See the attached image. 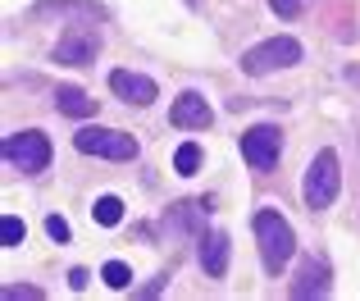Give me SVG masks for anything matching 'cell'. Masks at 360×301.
I'll use <instances>...</instances> for the list:
<instances>
[{
    "instance_id": "obj_1",
    "label": "cell",
    "mask_w": 360,
    "mask_h": 301,
    "mask_svg": "<svg viewBox=\"0 0 360 301\" xmlns=\"http://www.w3.org/2000/svg\"><path fill=\"white\" fill-rule=\"evenodd\" d=\"M255 242H260V260L269 274H278L297 251V233L278 210H255Z\"/></svg>"
},
{
    "instance_id": "obj_2",
    "label": "cell",
    "mask_w": 360,
    "mask_h": 301,
    "mask_svg": "<svg viewBox=\"0 0 360 301\" xmlns=\"http://www.w3.org/2000/svg\"><path fill=\"white\" fill-rule=\"evenodd\" d=\"M338 187H342V169H338V150H319L306 169V183H301V196H306L310 210H328L338 201Z\"/></svg>"
},
{
    "instance_id": "obj_3",
    "label": "cell",
    "mask_w": 360,
    "mask_h": 301,
    "mask_svg": "<svg viewBox=\"0 0 360 301\" xmlns=\"http://www.w3.org/2000/svg\"><path fill=\"white\" fill-rule=\"evenodd\" d=\"M297 60H301V41H297V37H269V41L251 46V51L242 55V73H251V78H264V73L292 69Z\"/></svg>"
},
{
    "instance_id": "obj_4",
    "label": "cell",
    "mask_w": 360,
    "mask_h": 301,
    "mask_svg": "<svg viewBox=\"0 0 360 301\" xmlns=\"http://www.w3.org/2000/svg\"><path fill=\"white\" fill-rule=\"evenodd\" d=\"M73 146L82 155H105V160H137V137L132 133H119V128H82L73 133Z\"/></svg>"
},
{
    "instance_id": "obj_5",
    "label": "cell",
    "mask_w": 360,
    "mask_h": 301,
    "mask_svg": "<svg viewBox=\"0 0 360 301\" xmlns=\"http://www.w3.org/2000/svg\"><path fill=\"white\" fill-rule=\"evenodd\" d=\"M5 160H9V169L41 174V169L51 165V142H46V133H37V128H27V133H9L5 137Z\"/></svg>"
},
{
    "instance_id": "obj_6",
    "label": "cell",
    "mask_w": 360,
    "mask_h": 301,
    "mask_svg": "<svg viewBox=\"0 0 360 301\" xmlns=\"http://www.w3.org/2000/svg\"><path fill=\"white\" fill-rule=\"evenodd\" d=\"M278 150H283V133L269 124L251 128V133H242V160L255 169V174H269L274 165H278Z\"/></svg>"
},
{
    "instance_id": "obj_7",
    "label": "cell",
    "mask_w": 360,
    "mask_h": 301,
    "mask_svg": "<svg viewBox=\"0 0 360 301\" xmlns=\"http://www.w3.org/2000/svg\"><path fill=\"white\" fill-rule=\"evenodd\" d=\"M96 55H101V32L87 23H69V32H60V41H55L60 64H91Z\"/></svg>"
},
{
    "instance_id": "obj_8",
    "label": "cell",
    "mask_w": 360,
    "mask_h": 301,
    "mask_svg": "<svg viewBox=\"0 0 360 301\" xmlns=\"http://www.w3.org/2000/svg\"><path fill=\"white\" fill-rule=\"evenodd\" d=\"M110 87H115V96H123L128 105H150V101L160 96L155 82L141 78V73H132V69H115L110 73Z\"/></svg>"
},
{
    "instance_id": "obj_9",
    "label": "cell",
    "mask_w": 360,
    "mask_h": 301,
    "mask_svg": "<svg viewBox=\"0 0 360 301\" xmlns=\"http://www.w3.org/2000/svg\"><path fill=\"white\" fill-rule=\"evenodd\" d=\"M214 110L205 105V96H196V91H187V96H178L174 105H169V124L174 128H210Z\"/></svg>"
},
{
    "instance_id": "obj_10",
    "label": "cell",
    "mask_w": 360,
    "mask_h": 301,
    "mask_svg": "<svg viewBox=\"0 0 360 301\" xmlns=\"http://www.w3.org/2000/svg\"><path fill=\"white\" fill-rule=\"evenodd\" d=\"M292 297L297 301H306V297H328V265L324 260H301V269H297V278H292Z\"/></svg>"
},
{
    "instance_id": "obj_11",
    "label": "cell",
    "mask_w": 360,
    "mask_h": 301,
    "mask_svg": "<svg viewBox=\"0 0 360 301\" xmlns=\"http://www.w3.org/2000/svg\"><path fill=\"white\" fill-rule=\"evenodd\" d=\"M229 251H233L229 233H210V238L201 242V269L210 278H224V274H229Z\"/></svg>"
},
{
    "instance_id": "obj_12",
    "label": "cell",
    "mask_w": 360,
    "mask_h": 301,
    "mask_svg": "<svg viewBox=\"0 0 360 301\" xmlns=\"http://www.w3.org/2000/svg\"><path fill=\"white\" fill-rule=\"evenodd\" d=\"M55 105H60V115H73V119H91L96 115V101H91L82 87H60L55 91Z\"/></svg>"
},
{
    "instance_id": "obj_13",
    "label": "cell",
    "mask_w": 360,
    "mask_h": 301,
    "mask_svg": "<svg viewBox=\"0 0 360 301\" xmlns=\"http://www.w3.org/2000/svg\"><path fill=\"white\" fill-rule=\"evenodd\" d=\"M205 210H210L205 201H178L174 210H169V224H174L178 233H201V229H205V224H201Z\"/></svg>"
},
{
    "instance_id": "obj_14",
    "label": "cell",
    "mask_w": 360,
    "mask_h": 301,
    "mask_svg": "<svg viewBox=\"0 0 360 301\" xmlns=\"http://www.w3.org/2000/svg\"><path fill=\"white\" fill-rule=\"evenodd\" d=\"M91 219H96L101 229H119L123 224V201L119 196H101V201L91 205Z\"/></svg>"
},
{
    "instance_id": "obj_15",
    "label": "cell",
    "mask_w": 360,
    "mask_h": 301,
    "mask_svg": "<svg viewBox=\"0 0 360 301\" xmlns=\"http://www.w3.org/2000/svg\"><path fill=\"white\" fill-rule=\"evenodd\" d=\"M174 169H178L183 178H192L196 169H201V146H196V142H183V146L174 150Z\"/></svg>"
},
{
    "instance_id": "obj_16",
    "label": "cell",
    "mask_w": 360,
    "mask_h": 301,
    "mask_svg": "<svg viewBox=\"0 0 360 301\" xmlns=\"http://www.w3.org/2000/svg\"><path fill=\"white\" fill-rule=\"evenodd\" d=\"M101 278H105V283L115 288V293H123V288H132V269L123 265V260H110V265L101 269Z\"/></svg>"
},
{
    "instance_id": "obj_17",
    "label": "cell",
    "mask_w": 360,
    "mask_h": 301,
    "mask_svg": "<svg viewBox=\"0 0 360 301\" xmlns=\"http://www.w3.org/2000/svg\"><path fill=\"white\" fill-rule=\"evenodd\" d=\"M23 238H27V224L18 219V214H5V219H0V242H5V247H18Z\"/></svg>"
},
{
    "instance_id": "obj_18",
    "label": "cell",
    "mask_w": 360,
    "mask_h": 301,
    "mask_svg": "<svg viewBox=\"0 0 360 301\" xmlns=\"http://www.w3.org/2000/svg\"><path fill=\"white\" fill-rule=\"evenodd\" d=\"M46 233H51L55 242H69L73 233H69V219H60V214H46Z\"/></svg>"
},
{
    "instance_id": "obj_19",
    "label": "cell",
    "mask_w": 360,
    "mask_h": 301,
    "mask_svg": "<svg viewBox=\"0 0 360 301\" xmlns=\"http://www.w3.org/2000/svg\"><path fill=\"white\" fill-rule=\"evenodd\" d=\"M5 301H41V288L23 283V288H5Z\"/></svg>"
},
{
    "instance_id": "obj_20",
    "label": "cell",
    "mask_w": 360,
    "mask_h": 301,
    "mask_svg": "<svg viewBox=\"0 0 360 301\" xmlns=\"http://www.w3.org/2000/svg\"><path fill=\"white\" fill-rule=\"evenodd\" d=\"M301 5H306V0H269V9H274L278 18H297Z\"/></svg>"
},
{
    "instance_id": "obj_21",
    "label": "cell",
    "mask_w": 360,
    "mask_h": 301,
    "mask_svg": "<svg viewBox=\"0 0 360 301\" xmlns=\"http://www.w3.org/2000/svg\"><path fill=\"white\" fill-rule=\"evenodd\" d=\"M87 269H69V288H73V293H82V288H87Z\"/></svg>"
}]
</instances>
